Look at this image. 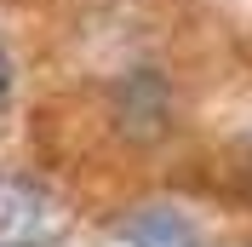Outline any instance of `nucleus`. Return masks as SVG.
I'll list each match as a JSON object with an SVG mask.
<instances>
[{
  "instance_id": "f257e3e1",
  "label": "nucleus",
  "mask_w": 252,
  "mask_h": 247,
  "mask_svg": "<svg viewBox=\"0 0 252 247\" xmlns=\"http://www.w3.org/2000/svg\"><path fill=\"white\" fill-rule=\"evenodd\" d=\"M69 213L34 178H0V247H58Z\"/></svg>"
},
{
  "instance_id": "f03ea898",
  "label": "nucleus",
  "mask_w": 252,
  "mask_h": 247,
  "mask_svg": "<svg viewBox=\"0 0 252 247\" xmlns=\"http://www.w3.org/2000/svg\"><path fill=\"white\" fill-rule=\"evenodd\" d=\"M121 242L126 247H195L201 230H195L178 207H138V213L121 224Z\"/></svg>"
},
{
  "instance_id": "7ed1b4c3",
  "label": "nucleus",
  "mask_w": 252,
  "mask_h": 247,
  "mask_svg": "<svg viewBox=\"0 0 252 247\" xmlns=\"http://www.w3.org/2000/svg\"><path fill=\"white\" fill-rule=\"evenodd\" d=\"M6 92H12V63H6V52H0V104H6Z\"/></svg>"
}]
</instances>
